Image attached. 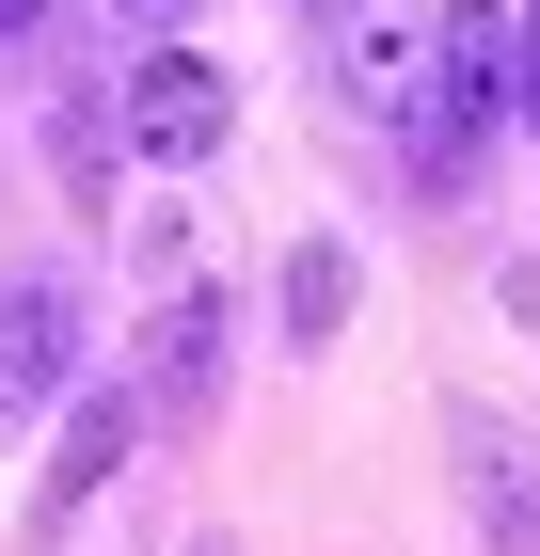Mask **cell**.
Wrapping results in <instances>:
<instances>
[{
    "label": "cell",
    "mask_w": 540,
    "mask_h": 556,
    "mask_svg": "<svg viewBox=\"0 0 540 556\" xmlns=\"http://www.w3.org/2000/svg\"><path fill=\"white\" fill-rule=\"evenodd\" d=\"M223 128H239V80H223L208 48H143V64L112 80V143H127V160H160V175L223 160Z\"/></svg>",
    "instance_id": "6da1fadb"
},
{
    "label": "cell",
    "mask_w": 540,
    "mask_h": 556,
    "mask_svg": "<svg viewBox=\"0 0 540 556\" xmlns=\"http://www.w3.org/2000/svg\"><path fill=\"white\" fill-rule=\"evenodd\" d=\"M16 33H48V0H0V48H16Z\"/></svg>",
    "instance_id": "9c48e42d"
},
{
    "label": "cell",
    "mask_w": 540,
    "mask_h": 556,
    "mask_svg": "<svg viewBox=\"0 0 540 556\" xmlns=\"http://www.w3.org/2000/svg\"><path fill=\"white\" fill-rule=\"evenodd\" d=\"M461 477H477V525H493V556H540V462L508 445L493 414L461 429Z\"/></svg>",
    "instance_id": "5b68a950"
},
{
    "label": "cell",
    "mask_w": 540,
    "mask_h": 556,
    "mask_svg": "<svg viewBox=\"0 0 540 556\" xmlns=\"http://www.w3.org/2000/svg\"><path fill=\"white\" fill-rule=\"evenodd\" d=\"M208 382H223V302L175 287L160 334H143V414H208Z\"/></svg>",
    "instance_id": "277c9868"
},
{
    "label": "cell",
    "mask_w": 540,
    "mask_h": 556,
    "mask_svg": "<svg viewBox=\"0 0 540 556\" xmlns=\"http://www.w3.org/2000/svg\"><path fill=\"white\" fill-rule=\"evenodd\" d=\"M127 445H143V397H80L64 414V462H48V509H80L96 477H127Z\"/></svg>",
    "instance_id": "8992f818"
},
{
    "label": "cell",
    "mask_w": 540,
    "mask_h": 556,
    "mask_svg": "<svg viewBox=\"0 0 540 556\" xmlns=\"http://www.w3.org/2000/svg\"><path fill=\"white\" fill-rule=\"evenodd\" d=\"M127 16H143V33H175V16H191V0H127Z\"/></svg>",
    "instance_id": "30bf717a"
},
{
    "label": "cell",
    "mask_w": 540,
    "mask_h": 556,
    "mask_svg": "<svg viewBox=\"0 0 540 556\" xmlns=\"http://www.w3.org/2000/svg\"><path fill=\"white\" fill-rule=\"evenodd\" d=\"M508 112H540V0H525V33H508Z\"/></svg>",
    "instance_id": "ba28073f"
},
{
    "label": "cell",
    "mask_w": 540,
    "mask_h": 556,
    "mask_svg": "<svg viewBox=\"0 0 540 556\" xmlns=\"http://www.w3.org/2000/svg\"><path fill=\"white\" fill-rule=\"evenodd\" d=\"M429 48H445V0H334V80H350V112H381V128H414Z\"/></svg>",
    "instance_id": "7a4b0ae2"
},
{
    "label": "cell",
    "mask_w": 540,
    "mask_h": 556,
    "mask_svg": "<svg viewBox=\"0 0 540 556\" xmlns=\"http://www.w3.org/2000/svg\"><path fill=\"white\" fill-rule=\"evenodd\" d=\"M334 318H350V239H302V255H287V334L318 350Z\"/></svg>",
    "instance_id": "52a82bcc"
},
{
    "label": "cell",
    "mask_w": 540,
    "mask_h": 556,
    "mask_svg": "<svg viewBox=\"0 0 540 556\" xmlns=\"http://www.w3.org/2000/svg\"><path fill=\"white\" fill-rule=\"evenodd\" d=\"M48 397H80V302L16 270L0 287V414H48Z\"/></svg>",
    "instance_id": "3957f363"
}]
</instances>
